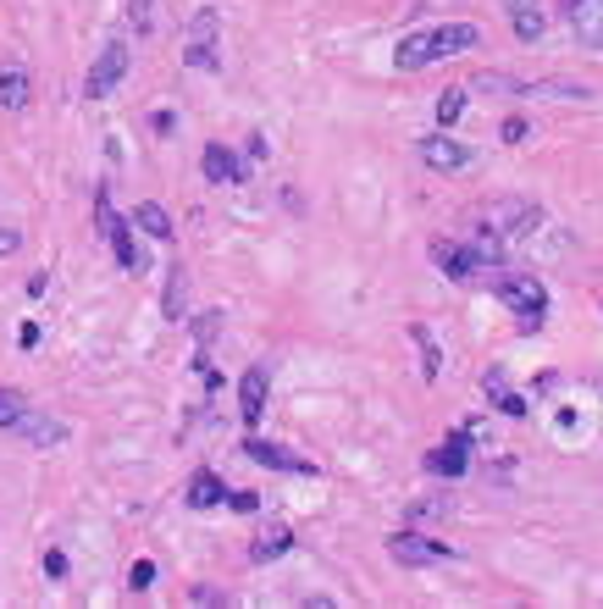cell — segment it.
<instances>
[{"instance_id": "cell-26", "label": "cell", "mask_w": 603, "mask_h": 609, "mask_svg": "<svg viewBox=\"0 0 603 609\" xmlns=\"http://www.w3.org/2000/svg\"><path fill=\"white\" fill-rule=\"evenodd\" d=\"M128 23H133V34H150V23H155V0H128Z\"/></svg>"}, {"instance_id": "cell-24", "label": "cell", "mask_w": 603, "mask_h": 609, "mask_svg": "<svg viewBox=\"0 0 603 609\" xmlns=\"http://www.w3.org/2000/svg\"><path fill=\"white\" fill-rule=\"evenodd\" d=\"M471 89H482V95H526V84H515V78H504V72H482Z\"/></svg>"}, {"instance_id": "cell-28", "label": "cell", "mask_w": 603, "mask_h": 609, "mask_svg": "<svg viewBox=\"0 0 603 609\" xmlns=\"http://www.w3.org/2000/svg\"><path fill=\"white\" fill-rule=\"evenodd\" d=\"M150 582H155V565H150V560H139V565L128 571V587H133V593H144Z\"/></svg>"}, {"instance_id": "cell-11", "label": "cell", "mask_w": 603, "mask_h": 609, "mask_svg": "<svg viewBox=\"0 0 603 609\" xmlns=\"http://www.w3.org/2000/svg\"><path fill=\"white\" fill-rule=\"evenodd\" d=\"M421 161H426L432 172H460V167H471V150L438 133V139H421Z\"/></svg>"}, {"instance_id": "cell-9", "label": "cell", "mask_w": 603, "mask_h": 609, "mask_svg": "<svg viewBox=\"0 0 603 609\" xmlns=\"http://www.w3.org/2000/svg\"><path fill=\"white\" fill-rule=\"evenodd\" d=\"M565 17L587 50H603V0H565Z\"/></svg>"}, {"instance_id": "cell-34", "label": "cell", "mask_w": 603, "mask_h": 609, "mask_svg": "<svg viewBox=\"0 0 603 609\" xmlns=\"http://www.w3.org/2000/svg\"><path fill=\"white\" fill-rule=\"evenodd\" d=\"M216 327H222V322H216V316L205 311V322H200V344H211V338H216Z\"/></svg>"}, {"instance_id": "cell-5", "label": "cell", "mask_w": 603, "mask_h": 609, "mask_svg": "<svg viewBox=\"0 0 603 609\" xmlns=\"http://www.w3.org/2000/svg\"><path fill=\"white\" fill-rule=\"evenodd\" d=\"M432 266H438L443 277H454V283H476V277L487 272V255L471 250V244L438 239V244H432Z\"/></svg>"}, {"instance_id": "cell-17", "label": "cell", "mask_w": 603, "mask_h": 609, "mask_svg": "<svg viewBox=\"0 0 603 609\" xmlns=\"http://www.w3.org/2000/svg\"><path fill=\"white\" fill-rule=\"evenodd\" d=\"M288 549H294V532H288V526H272V532H261V538L249 543V560L272 565V560H283Z\"/></svg>"}, {"instance_id": "cell-10", "label": "cell", "mask_w": 603, "mask_h": 609, "mask_svg": "<svg viewBox=\"0 0 603 609\" xmlns=\"http://www.w3.org/2000/svg\"><path fill=\"white\" fill-rule=\"evenodd\" d=\"M482 233H526V227L537 222V211L526 200H498V205H487L482 211Z\"/></svg>"}, {"instance_id": "cell-15", "label": "cell", "mask_w": 603, "mask_h": 609, "mask_svg": "<svg viewBox=\"0 0 603 609\" xmlns=\"http://www.w3.org/2000/svg\"><path fill=\"white\" fill-rule=\"evenodd\" d=\"M504 12H509V23H515V39H543V12H537V0H504Z\"/></svg>"}, {"instance_id": "cell-6", "label": "cell", "mask_w": 603, "mask_h": 609, "mask_svg": "<svg viewBox=\"0 0 603 609\" xmlns=\"http://www.w3.org/2000/svg\"><path fill=\"white\" fill-rule=\"evenodd\" d=\"M388 554H393L399 565H443V560H454L449 543L421 538V532H393V538H388Z\"/></svg>"}, {"instance_id": "cell-4", "label": "cell", "mask_w": 603, "mask_h": 609, "mask_svg": "<svg viewBox=\"0 0 603 609\" xmlns=\"http://www.w3.org/2000/svg\"><path fill=\"white\" fill-rule=\"evenodd\" d=\"M122 78H128V45H122V39H111V45L95 56L89 78H83V95H89V100H106Z\"/></svg>"}, {"instance_id": "cell-30", "label": "cell", "mask_w": 603, "mask_h": 609, "mask_svg": "<svg viewBox=\"0 0 603 609\" xmlns=\"http://www.w3.org/2000/svg\"><path fill=\"white\" fill-rule=\"evenodd\" d=\"M17 244H23V233H17V227H0V255H17Z\"/></svg>"}, {"instance_id": "cell-31", "label": "cell", "mask_w": 603, "mask_h": 609, "mask_svg": "<svg viewBox=\"0 0 603 609\" xmlns=\"http://www.w3.org/2000/svg\"><path fill=\"white\" fill-rule=\"evenodd\" d=\"M194 604H227V593H216V587H194Z\"/></svg>"}, {"instance_id": "cell-2", "label": "cell", "mask_w": 603, "mask_h": 609, "mask_svg": "<svg viewBox=\"0 0 603 609\" xmlns=\"http://www.w3.org/2000/svg\"><path fill=\"white\" fill-rule=\"evenodd\" d=\"M498 305L515 311V322H521L526 333H537L543 316H548V288L537 283L532 272H509V277H498Z\"/></svg>"}, {"instance_id": "cell-16", "label": "cell", "mask_w": 603, "mask_h": 609, "mask_svg": "<svg viewBox=\"0 0 603 609\" xmlns=\"http://www.w3.org/2000/svg\"><path fill=\"white\" fill-rule=\"evenodd\" d=\"M28 95H34V78L23 67H0V106L6 111H23Z\"/></svg>"}, {"instance_id": "cell-19", "label": "cell", "mask_w": 603, "mask_h": 609, "mask_svg": "<svg viewBox=\"0 0 603 609\" xmlns=\"http://www.w3.org/2000/svg\"><path fill=\"white\" fill-rule=\"evenodd\" d=\"M482 388L498 399V410H504V416H526V399L504 383V371H487V377H482Z\"/></svg>"}, {"instance_id": "cell-1", "label": "cell", "mask_w": 603, "mask_h": 609, "mask_svg": "<svg viewBox=\"0 0 603 609\" xmlns=\"http://www.w3.org/2000/svg\"><path fill=\"white\" fill-rule=\"evenodd\" d=\"M476 45H482V28H476V23H443V28H426V34L399 39L393 67H399V72H421V67H432V61L465 56V50H476Z\"/></svg>"}, {"instance_id": "cell-13", "label": "cell", "mask_w": 603, "mask_h": 609, "mask_svg": "<svg viewBox=\"0 0 603 609\" xmlns=\"http://www.w3.org/2000/svg\"><path fill=\"white\" fill-rule=\"evenodd\" d=\"M266 371L261 366H249L244 371V383H238V416L249 421V427H255V421H261V410H266Z\"/></svg>"}, {"instance_id": "cell-3", "label": "cell", "mask_w": 603, "mask_h": 609, "mask_svg": "<svg viewBox=\"0 0 603 609\" xmlns=\"http://www.w3.org/2000/svg\"><path fill=\"white\" fill-rule=\"evenodd\" d=\"M216 34H222V17L205 6V12H194L189 23V45H183V61H189L194 72H216L222 67V56H216Z\"/></svg>"}, {"instance_id": "cell-23", "label": "cell", "mask_w": 603, "mask_h": 609, "mask_svg": "<svg viewBox=\"0 0 603 609\" xmlns=\"http://www.w3.org/2000/svg\"><path fill=\"white\" fill-rule=\"evenodd\" d=\"M465 95H471V89H443V100H438V128H454V122H460Z\"/></svg>"}, {"instance_id": "cell-12", "label": "cell", "mask_w": 603, "mask_h": 609, "mask_svg": "<svg viewBox=\"0 0 603 609\" xmlns=\"http://www.w3.org/2000/svg\"><path fill=\"white\" fill-rule=\"evenodd\" d=\"M465 466H471V454H465V432H454L449 443H438V449L426 454V471H438V477H465Z\"/></svg>"}, {"instance_id": "cell-27", "label": "cell", "mask_w": 603, "mask_h": 609, "mask_svg": "<svg viewBox=\"0 0 603 609\" xmlns=\"http://www.w3.org/2000/svg\"><path fill=\"white\" fill-rule=\"evenodd\" d=\"M166 316L172 322L183 316V266H172V283H166Z\"/></svg>"}, {"instance_id": "cell-8", "label": "cell", "mask_w": 603, "mask_h": 609, "mask_svg": "<svg viewBox=\"0 0 603 609\" xmlns=\"http://www.w3.org/2000/svg\"><path fill=\"white\" fill-rule=\"evenodd\" d=\"M244 454L255 460V466H272V471H294V477H316V466H310L305 454L283 449V443H266V438H249Z\"/></svg>"}, {"instance_id": "cell-32", "label": "cell", "mask_w": 603, "mask_h": 609, "mask_svg": "<svg viewBox=\"0 0 603 609\" xmlns=\"http://www.w3.org/2000/svg\"><path fill=\"white\" fill-rule=\"evenodd\" d=\"M45 571H50V576H67V554L50 549V554H45Z\"/></svg>"}, {"instance_id": "cell-20", "label": "cell", "mask_w": 603, "mask_h": 609, "mask_svg": "<svg viewBox=\"0 0 603 609\" xmlns=\"http://www.w3.org/2000/svg\"><path fill=\"white\" fill-rule=\"evenodd\" d=\"M133 222H139L150 239H172V216H166V205H155V200H144L139 211H133Z\"/></svg>"}, {"instance_id": "cell-22", "label": "cell", "mask_w": 603, "mask_h": 609, "mask_svg": "<svg viewBox=\"0 0 603 609\" xmlns=\"http://www.w3.org/2000/svg\"><path fill=\"white\" fill-rule=\"evenodd\" d=\"M410 338H415V349H421V371L426 377H438L443 355H438V344H432V333H426V327H410Z\"/></svg>"}, {"instance_id": "cell-18", "label": "cell", "mask_w": 603, "mask_h": 609, "mask_svg": "<svg viewBox=\"0 0 603 609\" xmlns=\"http://www.w3.org/2000/svg\"><path fill=\"white\" fill-rule=\"evenodd\" d=\"M222 499H227V488H222V477H211V471H200V477L189 482V504L194 510H216Z\"/></svg>"}, {"instance_id": "cell-33", "label": "cell", "mask_w": 603, "mask_h": 609, "mask_svg": "<svg viewBox=\"0 0 603 609\" xmlns=\"http://www.w3.org/2000/svg\"><path fill=\"white\" fill-rule=\"evenodd\" d=\"M227 504H233V510H255V493H233L227 488Z\"/></svg>"}, {"instance_id": "cell-7", "label": "cell", "mask_w": 603, "mask_h": 609, "mask_svg": "<svg viewBox=\"0 0 603 609\" xmlns=\"http://www.w3.org/2000/svg\"><path fill=\"white\" fill-rule=\"evenodd\" d=\"M12 432H17V438H28L34 449H61V443H67V421L45 416V410H34V405L17 416V427H12Z\"/></svg>"}, {"instance_id": "cell-29", "label": "cell", "mask_w": 603, "mask_h": 609, "mask_svg": "<svg viewBox=\"0 0 603 609\" xmlns=\"http://www.w3.org/2000/svg\"><path fill=\"white\" fill-rule=\"evenodd\" d=\"M498 133H504V144H526V133H532V128H526L521 117H509V122H504V128H498Z\"/></svg>"}, {"instance_id": "cell-21", "label": "cell", "mask_w": 603, "mask_h": 609, "mask_svg": "<svg viewBox=\"0 0 603 609\" xmlns=\"http://www.w3.org/2000/svg\"><path fill=\"white\" fill-rule=\"evenodd\" d=\"M526 95H554V100H592L587 84H570V78H543V84H526Z\"/></svg>"}, {"instance_id": "cell-25", "label": "cell", "mask_w": 603, "mask_h": 609, "mask_svg": "<svg viewBox=\"0 0 603 609\" xmlns=\"http://www.w3.org/2000/svg\"><path fill=\"white\" fill-rule=\"evenodd\" d=\"M23 410H28V399L17 394V388H0V427L12 432V427H17V416H23Z\"/></svg>"}, {"instance_id": "cell-14", "label": "cell", "mask_w": 603, "mask_h": 609, "mask_svg": "<svg viewBox=\"0 0 603 609\" xmlns=\"http://www.w3.org/2000/svg\"><path fill=\"white\" fill-rule=\"evenodd\" d=\"M200 167H205V178H211V183H244V161H238L233 150H222V144H205Z\"/></svg>"}]
</instances>
